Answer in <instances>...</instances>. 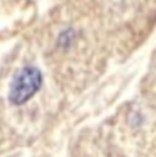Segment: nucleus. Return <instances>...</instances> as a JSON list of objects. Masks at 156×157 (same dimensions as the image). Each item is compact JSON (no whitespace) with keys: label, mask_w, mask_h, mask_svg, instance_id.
<instances>
[{"label":"nucleus","mask_w":156,"mask_h":157,"mask_svg":"<svg viewBox=\"0 0 156 157\" xmlns=\"http://www.w3.org/2000/svg\"><path fill=\"white\" fill-rule=\"evenodd\" d=\"M42 85V74L36 67H24L13 79L9 100L15 106L27 103L36 95Z\"/></svg>","instance_id":"obj_1"}]
</instances>
